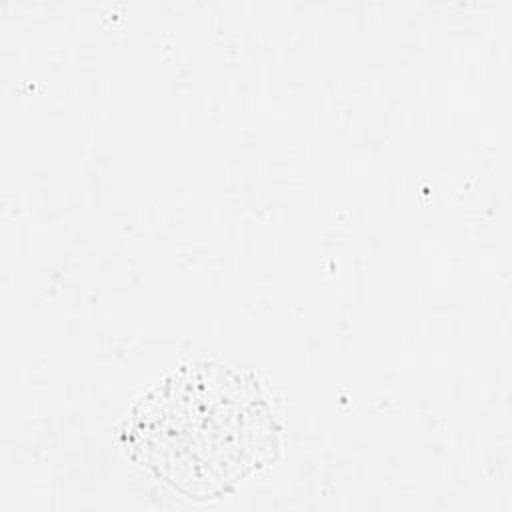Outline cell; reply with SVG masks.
Returning <instances> with one entry per match:
<instances>
[{"label": "cell", "mask_w": 512, "mask_h": 512, "mask_svg": "<svg viewBox=\"0 0 512 512\" xmlns=\"http://www.w3.org/2000/svg\"><path fill=\"white\" fill-rule=\"evenodd\" d=\"M124 438L134 458L190 498L226 494L276 450L258 382L214 362L184 366L150 390Z\"/></svg>", "instance_id": "cell-1"}]
</instances>
